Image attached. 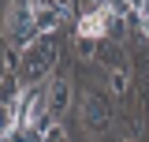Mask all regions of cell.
I'll use <instances>...</instances> for the list:
<instances>
[{
	"instance_id": "obj_1",
	"label": "cell",
	"mask_w": 149,
	"mask_h": 142,
	"mask_svg": "<svg viewBox=\"0 0 149 142\" xmlns=\"http://www.w3.org/2000/svg\"><path fill=\"white\" fill-rule=\"evenodd\" d=\"M52 64H56V41L52 37L34 41L26 53H19V79H22V86H41L45 75L52 71Z\"/></svg>"
},
{
	"instance_id": "obj_2",
	"label": "cell",
	"mask_w": 149,
	"mask_h": 142,
	"mask_svg": "<svg viewBox=\"0 0 149 142\" xmlns=\"http://www.w3.org/2000/svg\"><path fill=\"white\" fill-rule=\"evenodd\" d=\"M4 37L15 53H26L34 41H41L34 22V4H11L8 8V19H4Z\"/></svg>"
},
{
	"instance_id": "obj_3",
	"label": "cell",
	"mask_w": 149,
	"mask_h": 142,
	"mask_svg": "<svg viewBox=\"0 0 149 142\" xmlns=\"http://www.w3.org/2000/svg\"><path fill=\"white\" fill-rule=\"evenodd\" d=\"M108 120H112V105L101 90H90L82 97V127L90 131V138H101V131H108Z\"/></svg>"
},
{
	"instance_id": "obj_4",
	"label": "cell",
	"mask_w": 149,
	"mask_h": 142,
	"mask_svg": "<svg viewBox=\"0 0 149 142\" xmlns=\"http://www.w3.org/2000/svg\"><path fill=\"white\" fill-rule=\"evenodd\" d=\"M112 22H116V11H112L108 4H97L93 11L78 15V37L101 41V37H108V26H112Z\"/></svg>"
},
{
	"instance_id": "obj_5",
	"label": "cell",
	"mask_w": 149,
	"mask_h": 142,
	"mask_svg": "<svg viewBox=\"0 0 149 142\" xmlns=\"http://www.w3.org/2000/svg\"><path fill=\"white\" fill-rule=\"evenodd\" d=\"M71 4H34V22H37V34L41 37H52L56 26L67 19Z\"/></svg>"
},
{
	"instance_id": "obj_6",
	"label": "cell",
	"mask_w": 149,
	"mask_h": 142,
	"mask_svg": "<svg viewBox=\"0 0 149 142\" xmlns=\"http://www.w3.org/2000/svg\"><path fill=\"white\" fill-rule=\"evenodd\" d=\"M67 108H71V82L67 79H56L52 86H49V116L60 120Z\"/></svg>"
},
{
	"instance_id": "obj_7",
	"label": "cell",
	"mask_w": 149,
	"mask_h": 142,
	"mask_svg": "<svg viewBox=\"0 0 149 142\" xmlns=\"http://www.w3.org/2000/svg\"><path fill=\"white\" fill-rule=\"evenodd\" d=\"M97 56H101V64H108L112 71L127 67V56H123V45H112V41H101V49H97Z\"/></svg>"
},
{
	"instance_id": "obj_8",
	"label": "cell",
	"mask_w": 149,
	"mask_h": 142,
	"mask_svg": "<svg viewBox=\"0 0 149 142\" xmlns=\"http://www.w3.org/2000/svg\"><path fill=\"white\" fill-rule=\"evenodd\" d=\"M0 142H45V135H41L37 127H15L11 135H4Z\"/></svg>"
},
{
	"instance_id": "obj_9",
	"label": "cell",
	"mask_w": 149,
	"mask_h": 142,
	"mask_svg": "<svg viewBox=\"0 0 149 142\" xmlns=\"http://www.w3.org/2000/svg\"><path fill=\"white\" fill-rule=\"evenodd\" d=\"M127 82H130V71L127 67H119V71H112L108 75V90L119 97V93H127Z\"/></svg>"
},
{
	"instance_id": "obj_10",
	"label": "cell",
	"mask_w": 149,
	"mask_h": 142,
	"mask_svg": "<svg viewBox=\"0 0 149 142\" xmlns=\"http://www.w3.org/2000/svg\"><path fill=\"white\" fill-rule=\"evenodd\" d=\"M134 15H138V30H142L146 41H149V0L146 4H134Z\"/></svg>"
},
{
	"instance_id": "obj_11",
	"label": "cell",
	"mask_w": 149,
	"mask_h": 142,
	"mask_svg": "<svg viewBox=\"0 0 149 142\" xmlns=\"http://www.w3.org/2000/svg\"><path fill=\"white\" fill-rule=\"evenodd\" d=\"M97 49H101V41H90V37H78V56H82V60H90V56H97Z\"/></svg>"
},
{
	"instance_id": "obj_12",
	"label": "cell",
	"mask_w": 149,
	"mask_h": 142,
	"mask_svg": "<svg viewBox=\"0 0 149 142\" xmlns=\"http://www.w3.org/2000/svg\"><path fill=\"white\" fill-rule=\"evenodd\" d=\"M45 142H71V138H67V131H63L60 124H52L49 131H45Z\"/></svg>"
}]
</instances>
